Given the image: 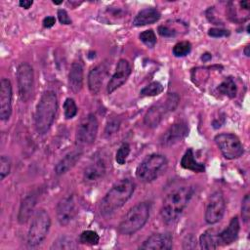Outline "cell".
<instances>
[{
  "label": "cell",
  "mask_w": 250,
  "mask_h": 250,
  "mask_svg": "<svg viewBox=\"0 0 250 250\" xmlns=\"http://www.w3.org/2000/svg\"><path fill=\"white\" fill-rule=\"evenodd\" d=\"M135 190V183L129 178L116 182L105 193L100 203V212L104 217L110 216L122 207L132 196Z\"/></svg>",
  "instance_id": "6da1fadb"
},
{
  "label": "cell",
  "mask_w": 250,
  "mask_h": 250,
  "mask_svg": "<svg viewBox=\"0 0 250 250\" xmlns=\"http://www.w3.org/2000/svg\"><path fill=\"white\" fill-rule=\"evenodd\" d=\"M194 188L191 186H182L171 190L164 198L160 215L164 223L171 224L178 219L192 197Z\"/></svg>",
  "instance_id": "7a4b0ae2"
},
{
  "label": "cell",
  "mask_w": 250,
  "mask_h": 250,
  "mask_svg": "<svg viewBox=\"0 0 250 250\" xmlns=\"http://www.w3.org/2000/svg\"><path fill=\"white\" fill-rule=\"evenodd\" d=\"M58 109V99L53 91L45 92L35 109L34 125L39 134H45L52 126Z\"/></svg>",
  "instance_id": "3957f363"
},
{
  "label": "cell",
  "mask_w": 250,
  "mask_h": 250,
  "mask_svg": "<svg viewBox=\"0 0 250 250\" xmlns=\"http://www.w3.org/2000/svg\"><path fill=\"white\" fill-rule=\"evenodd\" d=\"M150 205L148 202H140L133 206L124 216L118 226L121 234L130 235L141 229L149 217Z\"/></svg>",
  "instance_id": "277c9868"
},
{
  "label": "cell",
  "mask_w": 250,
  "mask_h": 250,
  "mask_svg": "<svg viewBox=\"0 0 250 250\" xmlns=\"http://www.w3.org/2000/svg\"><path fill=\"white\" fill-rule=\"evenodd\" d=\"M180 102V97L176 93H168L156 104L149 107L144 117V122L148 128H154L159 125L162 119L170 112L174 111Z\"/></svg>",
  "instance_id": "5b68a950"
},
{
  "label": "cell",
  "mask_w": 250,
  "mask_h": 250,
  "mask_svg": "<svg viewBox=\"0 0 250 250\" xmlns=\"http://www.w3.org/2000/svg\"><path fill=\"white\" fill-rule=\"evenodd\" d=\"M168 165L167 158L159 153L146 156L137 167L136 177L144 183H150L161 176Z\"/></svg>",
  "instance_id": "8992f818"
},
{
  "label": "cell",
  "mask_w": 250,
  "mask_h": 250,
  "mask_svg": "<svg viewBox=\"0 0 250 250\" xmlns=\"http://www.w3.org/2000/svg\"><path fill=\"white\" fill-rule=\"evenodd\" d=\"M50 226L51 219L47 211L44 209H39L36 211L27 233L28 245L34 247L41 244L48 234Z\"/></svg>",
  "instance_id": "52a82bcc"
},
{
  "label": "cell",
  "mask_w": 250,
  "mask_h": 250,
  "mask_svg": "<svg viewBox=\"0 0 250 250\" xmlns=\"http://www.w3.org/2000/svg\"><path fill=\"white\" fill-rule=\"evenodd\" d=\"M214 140L225 158L235 159L243 154V146L235 135L222 133L217 135Z\"/></svg>",
  "instance_id": "ba28073f"
},
{
  "label": "cell",
  "mask_w": 250,
  "mask_h": 250,
  "mask_svg": "<svg viewBox=\"0 0 250 250\" xmlns=\"http://www.w3.org/2000/svg\"><path fill=\"white\" fill-rule=\"evenodd\" d=\"M33 80L34 74L31 65L27 62L21 63L17 69V81L19 97L23 103L27 102L32 95Z\"/></svg>",
  "instance_id": "9c48e42d"
},
{
  "label": "cell",
  "mask_w": 250,
  "mask_h": 250,
  "mask_svg": "<svg viewBox=\"0 0 250 250\" xmlns=\"http://www.w3.org/2000/svg\"><path fill=\"white\" fill-rule=\"evenodd\" d=\"M99 123L92 113L85 116L79 123L76 131V141L80 146H88L94 143L98 133Z\"/></svg>",
  "instance_id": "30bf717a"
},
{
  "label": "cell",
  "mask_w": 250,
  "mask_h": 250,
  "mask_svg": "<svg viewBox=\"0 0 250 250\" xmlns=\"http://www.w3.org/2000/svg\"><path fill=\"white\" fill-rule=\"evenodd\" d=\"M226 202L221 191L213 192L207 201L205 208V221L207 224L214 225L221 221L225 214Z\"/></svg>",
  "instance_id": "8fae6325"
},
{
  "label": "cell",
  "mask_w": 250,
  "mask_h": 250,
  "mask_svg": "<svg viewBox=\"0 0 250 250\" xmlns=\"http://www.w3.org/2000/svg\"><path fill=\"white\" fill-rule=\"evenodd\" d=\"M77 205L73 195H67L62 198L56 209L57 219L60 225L66 226L68 225L77 214Z\"/></svg>",
  "instance_id": "7c38bea8"
},
{
  "label": "cell",
  "mask_w": 250,
  "mask_h": 250,
  "mask_svg": "<svg viewBox=\"0 0 250 250\" xmlns=\"http://www.w3.org/2000/svg\"><path fill=\"white\" fill-rule=\"evenodd\" d=\"M106 171L107 161L103 156H96L85 168L83 173V180L88 184L98 182L104 178Z\"/></svg>",
  "instance_id": "4fadbf2b"
},
{
  "label": "cell",
  "mask_w": 250,
  "mask_h": 250,
  "mask_svg": "<svg viewBox=\"0 0 250 250\" xmlns=\"http://www.w3.org/2000/svg\"><path fill=\"white\" fill-rule=\"evenodd\" d=\"M188 133V126L186 121H178L172 124L162 135L160 143L163 146H171L181 142Z\"/></svg>",
  "instance_id": "5bb4252c"
},
{
  "label": "cell",
  "mask_w": 250,
  "mask_h": 250,
  "mask_svg": "<svg viewBox=\"0 0 250 250\" xmlns=\"http://www.w3.org/2000/svg\"><path fill=\"white\" fill-rule=\"evenodd\" d=\"M131 73V66L125 59H120L117 62L116 69L108 81L106 91L108 94L113 93L116 89L122 86L128 79Z\"/></svg>",
  "instance_id": "9a60e30c"
},
{
  "label": "cell",
  "mask_w": 250,
  "mask_h": 250,
  "mask_svg": "<svg viewBox=\"0 0 250 250\" xmlns=\"http://www.w3.org/2000/svg\"><path fill=\"white\" fill-rule=\"evenodd\" d=\"M173 246V236L170 232H158L148 236L140 249H151V250H168Z\"/></svg>",
  "instance_id": "2e32d148"
},
{
  "label": "cell",
  "mask_w": 250,
  "mask_h": 250,
  "mask_svg": "<svg viewBox=\"0 0 250 250\" xmlns=\"http://www.w3.org/2000/svg\"><path fill=\"white\" fill-rule=\"evenodd\" d=\"M12 113V85L9 79L2 78L0 86V118L8 120Z\"/></svg>",
  "instance_id": "e0dca14e"
},
{
  "label": "cell",
  "mask_w": 250,
  "mask_h": 250,
  "mask_svg": "<svg viewBox=\"0 0 250 250\" xmlns=\"http://www.w3.org/2000/svg\"><path fill=\"white\" fill-rule=\"evenodd\" d=\"M107 71L108 63L106 62L99 63L90 70L88 74V88L92 94L97 95L100 92Z\"/></svg>",
  "instance_id": "ac0fdd59"
},
{
  "label": "cell",
  "mask_w": 250,
  "mask_h": 250,
  "mask_svg": "<svg viewBox=\"0 0 250 250\" xmlns=\"http://www.w3.org/2000/svg\"><path fill=\"white\" fill-rule=\"evenodd\" d=\"M83 63L81 61H74L68 73V86L71 92L78 93L83 86Z\"/></svg>",
  "instance_id": "d6986e66"
},
{
  "label": "cell",
  "mask_w": 250,
  "mask_h": 250,
  "mask_svg": "<svg viewBox=\"0 0 250 250\" xmlns=\"http://www.w3.org/2000/svg\"><path fill=\"white\" fill-rule=\"evenodd\" d=\"M36 202L37 195L35 193L28 194L22 199L18 214V222L20 224H25L29 220L34 211Z\"/></svg>",
  "instance_id": "ffe728a7"
},
{
  "label": "cell",
  "mask_w": 250,
  "mask_h": 250,
  "mask_svg": "<svg viewBox=\"0 0 250 250\" xmlns=\"http://www.w3.org/2000/svg\"><path fill=\"white\" fill-rule=\"evenodd\" d=\"M239 221L237 217H233L229 226L221 232L218 233V237H219V243L223 244V245H229L230 243H232L238 235L239 232Z\"/></svg>",
  "instance_id": "44dd1931"
},
{
  "label": "cell",
  "mask_w": 250,
  "mask_h": 250,
  "mask_svg": "<svg viewBox=\"0 0 250 250\" xmlns=\"http://www.w3.org/2000/svg\"><path fill=\"white\" fill-rule=\"evenodd\" d=\"M161 17L160 12L155 8H146L141 10L135 17L133 24L135 26H144L156 22Z\"/></svg>",
  "instance_id": "7402d4cb"
},
{
  "label": "cell",
  "mask_w": 250,
  "mask_h": 250,
  "mask_svg": "<svg viewBox=\"0 0 250 250\" xmlns=\"http://www.w3.org/2000/svg\"><path fill=\"white\" fill-rule=\"evenodd\" d=\"M82 152L81 150H72L69 153H67L63 158H62L58 164L55 167V173L58 176L65 174L67 171H69L79 160Z\"/></svg>",
  "instance_id": "603a6c76"
},
{
  "label": "cell",
  "mask_w": 250,
  "mask_h": 250,
  "mask_svg": "<svg viewBox=\"0 0 250 250\" xmlns=\"http://www.w3.org/2000/svg\"><path fill=\"white\" fill-rule=\"evenodd\" d=\"M181 166L185 169H188L196 173H202L205 171L204 164L196 161L191 148H188L183 155L181 159Z\"/></svg>",
  "instance_id": "cb8c5ba5"
},
{
  "label": "cell",
  "mask_w": 250,
  "mask_h": 250,
  "mask_svg": "<svg viewBox=\"0 0 250 250\" xmlns=\"http://www.w3.org/2000/svg\"><path fill=\"white\" fill-rule=\"evenodd\" d=\"M216 229H209L205 230L199 237V244L202 249H216L220 243H219V237Z\"/></svg>",
  "instance_id": "d4e9b609"
},
{
  "label": "cell",
  "mask_w": 250,
  "mask_h": 250,
  "mask_svg": "<svg viewBox=\"0 0 250 250\" xmlns=\"http://www.w3.org/2000/svg\"><path fill=\"white\" fill-rule=\"evenodd\" d=\"M218 91L225 95L228 96L229 98L232 99L236 96L237 93V87L234 82V80L231 77H227L219 86H218Z\"/></svg>",
  "instance_id": "484cf974"
},
{
  "label": "cell",
  "mask_w": 250,
  "mask_h": 250,
  "mask_svg": "<svg viewBox=\"0 0 250 250\" xmlns=\"http://www.w3.org/2000/svg\"><path fill=\"white\" fill-rule=\"evenodd\" d=\"M162 91H163L162 84L158 81H153L141 90V95L146 97H152L162 93Z\"/></svg>",
  "instance_id": "4316f807"
},
{
  "label": "cell",
  "mask_w": 250,
  "mask_h": 250,
  "mask_svg": "<svg viewBox=\"0 0 250 250\" xmlns=\"http://www.w3.org/2000/svg\"><path fill=\"white\" fill-rule=\"evenodd\" d=\"M100 237L98 233L94 230H84L79 236V242L87 245H97L99 243Z\"/></svg>",
  "instance_id": "83f0119b"
},
{
  "label": "cell",
  "mask_w": 250,
  "mask_h": 250,
  "mask_svg": "<svg viewBox=\"0 0 250 250\" xmlns=\"http://www.w3.org/2000/svg\"><path fill=\"white\" fill-rule=\"evenodd\" d=\"M51 248L52 249H75V248H77V245L75 244V242L72 238L63 236V237H60L58 240L54 241Z\"/></svg>",
  "instance_id": "f1b7e54d"
},
{
  "label": "cell",
  "mask_w": 250,
  "mask_h": 250,
  "mask_svg": "<svg viewBox=\"0 0 250 250\" xmlns=\"http://www.w3.org/2000/svg\"><path fill=\"white\" fill-rule=\"evenodd\" d=\"M190 50H191V45L188 41H181L173 47L172 52L175 57H185L188 54H189Z\"/></svg>",
  "instance_id": "f546056e"
},
{
  "label": "cell",
  "mask_w": 250,
  "mask_h": 250,
  "mask_svg": "<svg viewBox=\"0 0 250 250\" xmlns=\"http://www.w3.org/2000/svg\"><path fill=\"white\" fill-rule=\"evenodd\" d=\"M77 105L73 99L67 98L63 103V111H64V117L66 119H71L77 114Z\"/></svg>",
  "instance_id": "4dcf8cb0"
},
{
  "label": "cell",
  "mask_w": 250,
  "mask_h": 250,
  "mask_svg": "<svg viewBox=\"0 0 250 250\" xmlns=\"http://www.w3.org/2000/svg\"><path fill=\"white\" fill-rule=\"evenodd\" d=\"M130 153V146L128 143H123L115 154V160L118 164L122 165L126 162V159Z\"/></svg>",
  "instance_id": "1f68e13d"
},
{
  "label": "cell",
  "mask_w": 250,
  "mask_h": 250,
  "mask_svg": "<svg viewBox=\"0 0 250 250\" xmlns=\"http://www.w3.org/2000/svg\"><path fill=\"white\" fill-rule=\"evenodd\" d=\"M140 39L145 45H146L149 48L154 47V45L156 44V36L152 29L143 31L140 34Z\"/></svg>",
  "instance_id": "d6a6232c"
},
{
  "label": "cell",
  "mask_w": 250,
  "mask_h": 250,
  "mask_svg": "<svg viewBox=\"0 0 250 250\" xmlns=\"http://www.w3.org/2000/svg\"><path fill=\"white\" fill-rule=\"evenodd\" d=\"M119 127H120V120L117 117H111L110 119H108L104 129L105 137H111L112 135L117 133V131L119 130Z\"/></svg>",
  "instance_id": "836d02e7"
},
{
  "label": "cell",
  "mask_w": 250,
  "mask_h": 250,
  "mask_svg": "<svg viewBox=\"0 0 250 250\" xmlns=\"http://www.w3.org/2000/svg\"><path fill=\"white\" fill-rule=\"evenodd\" d=\"M157 31L159 33L160 36L162 37H167V38H170V37H175L177 34H178V29L176 27H172L170 26L169 24H162V25H159L158 28H157Z\"/></svg>",
  "instance_id": "e575fe53"
},
{
  "label": "cell",
  "mask_w": 250,
  "mask_h": 250,
  "mask_svg": "<svg viewBox=\"0 0 250 250\" xmlns=\"http://www.w3.org/2000/svg\"><path fill=\"white\" fill-rule=\"evenodd\" d=\"M11 170V161L8 156L2 155L0 158V179L3 180L9 175Z\"/></svg>",
  "instance_id": "d590c367"
},
{
  "label": "cell",
  "mask_w": 250,
  "mask_h": 250,
  "mask_svg": "<svg viewBox=\"0 0 250 250\" xmlns=\"http://www.w3.org/2000/svg\"><path fill=\"white\" fill-rule=\"evenodd\" d=\"M241 216L245 223L249 221L250 218V198L249 194H246L244 198L242 199V205H241Z\"/></svg>",
  "instance_id": "8d00e7d4"
},
{
  "label": "cell",
  "mask_w": 250,
  "mask_h": 250,
  "mask_svg": "<svg viewBox=\"0 0 250 250\" xmlns=\"http://www.w3.org/2000/svg\"><path fill=\"white\" fill-rule=\"evenodd\" d=\"M208 35L214 38H220V37H226L229 35V31L228 29H223V28H210L208 31Z\"/></svg>",
  "instance_id": "74e56055"
},
{
  "label": "cell",
  "mask_w": 250,
  "mask_h": 250,
  "mask_svg": "<svg viewBox=\"0 0 250 250\" xmlns=\"http://www.w3.org/2000/svg\"><path fill=\"white\" fill-rule=\"evenodd\" d=\"M58 18H59L60 22L62 23V24H70L71 23V20L68 17V14L63 9H59L58 10Z\"/></svg>",
  "instance_id": "f35d334b"
},
{
  "label": "cell",
  "mask_w": 250,
  "mask_h": 250,
  "mask_svg": "<svg viewBox=\"0 0 250 250\" xmlns=\"http://www.w3.org/2000/svg\"><path fill=\"white\" fill-rule=\"evenodd\" d=\"M55 22H56L55 17L48 16V17L44 18V20H43V26L46 28H50L55 24Z\"/></svg>",
  "instance_id": "ab89813d"
},
{
  "label": "cell",
  "mask_w": 250,
  "mask_h": 250,
  "mask_svg": "<svg viewBox=\"0 0 250 250\" xmlns=\"http://www.w3.org/2000/svg\"><path fill=\"white\" fill-rule=\"evenodd\" d=\"M188 238V242H184V248H188V249H191V248H194L195 246H196V241H195V239L191 236V240H189V237H187Z\"/></svg>",
  "instance_id": "60d3db41"
},
{
  "label": "cell",
  "mask_w": 250,
  "mask_h": 250,
  "mask_svg": "<svg viewBox=\"0 0 250 250\" xmlns=\"http://www.w3.org/2000/svg\"><path fill=\"white\" fill-rule=\"evenodd\" d=\"M33 4V1H30V0H21L19 2V5L21 7V8H24V9H28L30 8V6Z\"/></svg>",
  "instance_id": "b9f144b4"
},
{
  "label": "cell",
  "mask_w": 250,
  "mask_h": 250,
  "mask_svg": "<svg viewBox=\"0 0 250 250\" xmlns=\"http://www.w3.org/2000/svg\"><path fill=\"white\" fill-rule=\"evenodd\" d=\"M239 4H240V6H241L244 10H246V11L249 10V5H250L249 1H241Z\"/></svg>",
  "instance_id": "7bdbcfd3"
},
{
  "label": "cell",
  "mask_w": 250,
  "mask_h": 250,
  "mask_svg": "<svg viewBox=\"0 0 250 250\" xmlns=\"http://www.w3.org/2000/svg\"><path fill=\"white\" fill-rule=\"evenodd\" d=\"M210 59H211V55H210L209 53H205V54H203V56L201 57V60L204 61V62H207V61H209Z\"/></svg>",
  "instance_id": "ee69618b"
},
{
  "label": "cell",
  "mask_w": 250,
  "mask_h": 250,
  "mask_svg": "<svg viewBox=\"0 0 250 250\" xmlns=\"http://www.w3.org/2000/svg\"><path fill=\"white\" fill-rule=\"evenodd\" d=\"M244 54H245L247 57H249V55H250V53H249V46H246V47H245V49H244Z\"/></svg>",
  "instance_id": "f6af8a7d"
},
{
  "label": "cell",
  "mask_w": 250,
  "mask_h": 250,
  "mask_svg": "<svg viewBox=\"0 0 250 250\" xmlns=\"http://www.w3.org/2000/svg\"><path fill=\"white\" fill-rule=\"evenodd\" d=\"M53 3L56 4V5H59V4H62V1H53Z\"/></svg>",
  "instance_id": "bcb514c9"
}]
</instances>
